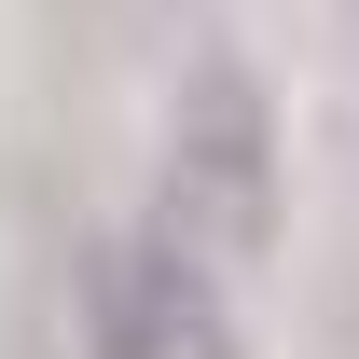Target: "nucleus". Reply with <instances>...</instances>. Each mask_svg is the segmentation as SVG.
I'll return each mask as SVG.
<instances>
[{
  "label": "nucleus",
  "mask_w": 359,
  "mask_h": 359,
  "mask_svg": "<svg viewBox=\"0 0 359 359\" xmlns=\"http://www.w3.org/2000/svg\"><path fill=\"white\" fill-rule=\"evenodd\" d=\"M166 235L194 263L276 249V97L249 55H194L166 97Z\"/></svg>",
  "instance_id": "1"
},
{
  "label": "nucleus",
  "mask_w": 359,
  "mask_h": 359,
  "mask_svg": "<svg viewBox=\"0 0 359 359\" xmlns=\"http://www.w3.org/2000/svg\"><path fill=\"white\" fill-rule=\"evenodd\" d=\"M69 318H83V359H249V346H235L222 263H194L166 222L83 235V263H69Z\"/></svg>",
  "instance_id": "2"
}]
</instances>
